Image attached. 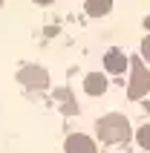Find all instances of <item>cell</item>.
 Masks as SVG:
<instances>
[{
    "label": "cell",
    "mask_w": 150,
    "mask_h": 153,
    "mask_svg": "<svg viewBox=\"0 0 150 153\" xmlns=\"http://www.w3.org/2000/svg\"><path fill=\"white\" fill-rule=\"evenodd\" d=\"M98 136L107 142V145H113V142H124L127 133H130V124H127L124 116H118V113H110V116H104V119L98 121Z\"/></svg>",
    "instance_id": "cell-1"
},
{
    "label": "cell",
    "mask_w": 150,
    "mask_h": 153,
    "mask_svg": "<svg viewBox=\"0 0 150 153\" xmlns=\"http://www.w3.org/2000/svg\"><path fill=\"white\" fill-rule=\"evenodd\" d=\"M150 93V69L144 67V64H139V61H133V75H130V90H127V95L130 98H144V95Z\"/></svg>",
    "instance_id": "cell-2"
},
{
    "label": "cell",
    "mask_w": 150,
    "mask_h": 153,
    "mask_svg": "<svg viewBox=\"0 0 150 153\" xmlns=\"http://www.w3.org/2000/svg\"><path fill=\"white\" fill-rule=\"evenodd\" d=\"M17 81H20L26 90H41V87L49 84V75H46V69H43V67L29 64V67H23L20 72H17Z\"/></svg>",
    "instance_id": "cell-3"
},
{
    "label": "cell",
    "mask_w": 150,
    "mask_h": 153,
    "mask_svg": "<svg viewBox=\"0 0 150 153\" xmlns=\"http://www.w3.org/2000/svg\"><path fill=\"white\" fill-rule=\"evenodd\" d=\"M64 150L67 153H95V142L90 136H84V133H72L64 142Z\"/></svg>",
    "instance_id": "cell-4"
},
{
    "label": "cell",
    "mask_w": 150,
    "mask_h": 153,
    "mask_svg": "<svg viewBox=\"0 0 150 153\" xmlns=\"http://www.w3.org/2000/svg\"><path fill=\"white\" fill-rule=\"evenodd\" d=\"M84 93L87 95H104L107 93V78L98 75V72H90L84 78Z\"/></svg>",
    "instance_id": "cell-5"
},
{
    "label": "cell",
    "mask_w": 150,
    "mask_h": 153,
    "mask_svg": "<svg viewBox=\"0 0 150 153\" xmlns=\"http://www.w3.org/2000/svg\"><path fill=\"white\" fill-rule=\"evenodd\" d=\"M104 67H107V72L118 75V72H124V69H127V61H124V55H121L118 49H110L107 55H104Z\"/></svg>",
    "instance_id": "cell-6"
},
{
    "label": "cell",
    "mask_w": 150,
    "mask_h": 153,
    "mask_svg": "<svg viewBox=\"0 0 150 153\" xmlns=\"http://www.w3.org/2000/svg\"><path fill=\"white\" fill-rule=\"evenodd\" d=\"M110 3L113 0H87V15L90 17H101L110 12Z\"/></svg>",
    "instance_id": "cell-7"
},
{
    "label": "cell",
    "mask_w": 150,
    "mask_h": 153,
    "mask_svg": "<svg viewBox=\"0 0 150 153\" xmlns=\"http://www.w3.org/2000/svg\"><path fill=\"white\" fill-rule=\"evenodd\" d=\"M136 139H139V145L144 150H150V124H142V127L136 130Z\"/></svg>",
    "instance_id": "cell-8"
},
{
    "label": "cell",
    "mask_w": 150,
    "mask_h": 153,
    "mask_svg": "<svg viewBox=\"0 0 150 153\" xmlns=\"http://www.w3.org/2000/svg\"><path fill=\"white\" fill-rule=\"evenodd\" d=\"M58 98L64 104H67V113H75V104H72V98H69V93H64V90H58Z\"/></svg>",
    "instance_id": "cell-9"
},
{
    "label": "cell",
    "mask_w": 150,
    "mask_h": 153,
    "mask_svg": "<svg viewBox=\"0 0 150 153\" xmlns=\"http://www.w3.org/2000/svg\"><path fill=\"white\" fill-rule=\"evenodd\" d=\"M142 52H144V58L150 61V35H147V38L142 41Z\"/></svg>",
    "instance_id": "cell-10"
},
{
    "label": "cell",
    "mask_w": 150,
    "mask_h": 153,
    "mask_svg": "<svg viewBox=\"0 0 150 153\" xmlns=\"http://www.w3.org/2000/svg\"><path fill=\"white\" fill-rule=\"evenodd\" d=\"M32 3H41V6H49V3H55V0H32Z\"/></svg>",
    "instance_id": "cell-11"
},
{
    "label": "cell",
    "mask_w": 150,
    "mask_h": 153,
    "mask_svg": "<svg viewBox=\"0 0 150 153\" xmlns=\"http://www.w3.org/2000/svg\"><path fill=\"white\" fill-rule=\"evenodd\" d=\"M144 26H147V29H150V15H147V17H144Z\"/></svg>",
    "instance_id": "cell-12"
},
{
    "label": "cell",
    "mask_w": 150,
    "mask_h": 153,
    "mask_svg": "<svg viewBox=\"0 0 150 153\" xmlns=\"http://www.w3.org/2000/svg\"><path fill=\"white\" fill-rule=\"evenodd\" d=\"M0 6H3V0H0Z\"/></svg>",
    "instance_id": "cell-13"
}]
</instances>
